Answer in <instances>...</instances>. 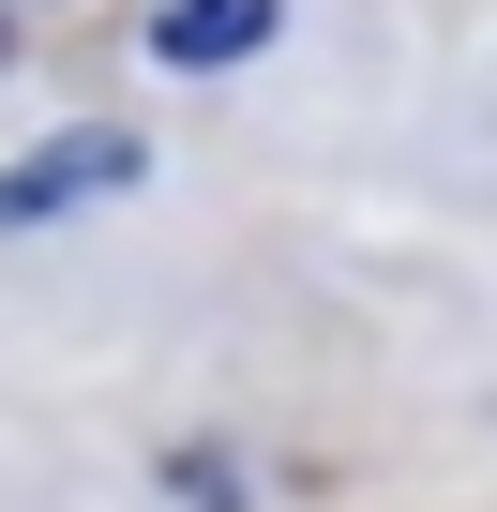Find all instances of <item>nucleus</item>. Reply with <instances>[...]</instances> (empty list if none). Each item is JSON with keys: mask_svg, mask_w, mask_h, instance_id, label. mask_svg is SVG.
<instances>
[{"mask_svg": "<svg viewBox=\"0 0 497 512\" xmlns=\"http://www.w3.org/2000/svg\"><path fill=\"white\" fill-rule=\"evenodd\" d=\"M151 151L121 136V121H76V136H46V151H16L0 166V241H31V226H61V211H91V196H121Z\"/></svg>", "mask_w": 497, "mask_h": 512, "instance_id": "f257e3e1", "label": "nucleus"}, {"mask_svg": "<svg viewBox=\"0 0 497 512\" xmlns=\"http://www.w3.org/2000/svg\"><path fill=\"white\" fill-rule=\"evenodd\" d=\"M272 16H287V0H166V16H151V61H181V76L257 61V46H272Z\"/></svg>", "mask_w": 497, "mask_h": 512, "instance_id": "f03ea898", "label": "nucleus"}]
</instances>
